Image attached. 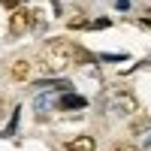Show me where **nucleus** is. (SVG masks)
Returning a JSON list of instances; mask_svg holds the SVG:
<instances>
[{
    "label": "nucleus",
    "mask_w": 151,
    "mask_h": 151,
    "mask_svg": "<svg viewBox=\"0 0 151 151\" xmlns=\"http://www.w3.org/2000/svg\"><path fill=\"white\" fill-rule=\"evenodd\" d=\"M91 55L73 40H48L42 45V70L45 73H64L70 64H88Z\"/></svg>",
    "instance_id": "nucleus-1"
},
{
    "label": "nucleus",
    "mask_w": 151,
    "mask_h": 151,
    "mask_svg": "<svg viewBox=\"0 0 151 151\" xmlns=\"http://www.w3.org/2000/svg\"><path fill=\"white\" fill-rule=\"evenodd\" d=\"M109 106L121 112V115H136L139 112V100H136L133 91H127V88H115V91L109 94Z\"/></svg>",
    "instance_id": "nucleus-2"
},
{
    "label": "nucleus",
    "mask_w": 151,
    "mask_h": 151,
    "mask_svg": "<svg viewBox=\"0 0 151 151\" xmlns=\"http://www.w3.org/2000/svg\"><path fill=\"white\" fill-rule=\"evenodd\" d=\"M33 24H36V12L33 9H27V6H12V15H9V33L12 36L27 33Z\"/></svg>",
    "instance_id": "nucleus-3"
},
{
    "label": "nucleus",
    "mask_w": 151,
    "mask_h": 151,
    "mask_svg": "<svg viewBox=\"0 0 151 151\" xmlns=\"http://www.w3.org/2000/svg\"><path fill=\"white\" fill-rule=\"evenodd\" d=\"M30 73H33V64H30L27 58H15V60H12V67H9V76H12L15 82H27Z\"/></svg>",
    "instance_id": "nucleus-4"
},
{
    "label": "nucleus",
    "mask_w": 151,
    "mask_h": 151,
    "mask_svg": "<svg viewBox=\"0 0 151 151\" xmlns=\"http://www.w3.org/2000/svg\"><path fill=\"white\" fill-rule=\"evenodd\" d=\"M67 151H97V139L88 136V133H82V136H76V139L67 142Z\"/></svg>",
    "instance_id": "nucleus-5"
},
{
    "label": "nucleus",
    "mask_w": 151,
    "mask_h": 151,
    "mask_svg": "<svg viewBox=\"0 0 151 151\" xmlns=\"http://www.w3.org/2000/svg\"><path fill=\"white\" fill-rule=\"evenodd\" d=\"M58 106H60V109H82V106H85V100H82V97H76V94H67V97H60V100H58Z\"/></svg>",
    "instance_id": "nucleus-6"
},
{
    "label": "nucleus",
    "mask_w": 151,
    "mask_h": 151,
    "mask_svg": "<svg viewBox=\"0 0 151 151\" xmlns=\"http://www.w3.org/2000/svg\"><path fill=\"white\" fill-rule=\"evenodd\" d=\"M130 130H133L136 136H139V133H148V130H151V118H145V115H142V118H133Z\"/></svg>",
    "instance_id": "nucleus-7"
},
{
    "label": "nucleus",
    "mask_w": 151,
    "mask_h": 151,
    "mask_svg": "<svg viewBox=\"0 0 151 151\" xmlns=\"http://www.w3.org/2000/svg\"><path fill=\"white\" fill-rule=\"evenodd\" d=\"M112 151H139V145H133V142H118V145H112Z\"/></svg>",
    "instance_id": "nucleus-8"
},
{
    "label": "nucleus",
    "mask_w": 151,
    "mask_h": 151,
    "mask_svg": "<svg viewBox=\"0 0 151 151\" xmlns=\"http://www.w3.org/2000/svg\"><path fill=\"white\" fill-rule=\"evenodd\" d=\"M6 112H9V103H6V100H0V121L6 118Z\"/></svg>",
    "instance_id": "nucleus-9"
},
{
    "label": "nucleus",
    "mask_w": 151,
    "mask_h": 151,
    "mask_svg": "<svg viewBox=\"0 0 151 151\" xmlns=\"http://www.w3.org/2000/svg\"><path fill=\"white\" fill-rule=\"evenodd\" d=\"M0 3H3V6H21L24 0H0Z\"/></svg>",
    "instance_id": "nucleus-10"
}]
</instances>
